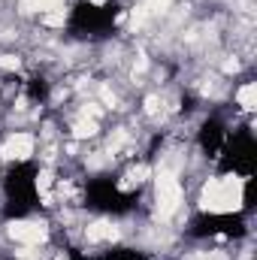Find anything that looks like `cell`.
Instances as JSON below:
<instances>
[{"label": "cell", "instance_id": "6da1fadb", "mask_svg": "<svg viewBox=\"0 0 257 260\" xmlns=\"http://www.w3.org/2000/svg\"><path fill=\"white\" fill-rule=\"evenodd\" d=\"M0 212L9 221H21L40 209V167L27 157L6 167L0 179Z\"/></svg>", "mask_w": 257, "mask_h": 260}, {"label": "cell", "instance_id": "7a4b0ae2", "mask_svg": "<svg viewBox=\"0 0 257 260\" xmlns=\"http://www.w3.org/2000/svg\"><path fill=\"white\" fill-rule=\"evenodd\" d=\"M121 3L118 0H76L70 18H67V30L76 40L85 43H97L112 37V30L121 21Z\"/></svg>", "mask_w": 257, "mask_h": 260}, {"label": "cell", "instance_id": "3957f363", "mask_svg": "<svg viewBox=\"0 0 257 260\" xmlns=\"http://www.w3.org/2000/svg\"><path fill=\"white\" fill-rule=\"evenodd\" d=\"M218 173L221 176H236V179H251L257 164V142L251 130H230L221 154H218Z\"/></svg>", "mask_w": 257, "mask_h": 260}, {"label": "cell", "instance_id": "277c9868", "mask_svg": "<svg viewBox=\"0 0 257 260\" xmlns=\"http://www.w3.org/2000/svg\"><path fill=\"white\" fill-rule=\"evenodd\" d=\"M248 233V221L242 212H230V209H209L203 215H197L188 224V236L194 239H239Z\"/></svg>", "mask_w": 257, "mask_h": 260}, {"label": "cell", "instance_id": "5b68a950", "mask_svg": "<svg viewBox=\"0 0 257 260\" xmlns=\"http://www.w3.org/2000/svg\"><path fill=\"white\" fill-rule=\"evenodd\" d=\"M227 136H230V127H227L218 115L203 118L200 127H197V148H200V154H203L206 160H218V154H221Z\"/></svg>", "mask_w": 257, "mask_h": 260}, {"label": "cell", "instance_id": "8992f818", "mask_svg": "<svg viewBox=\"0 0 257 260\" xmlns=\"http://www.w3.org/2000/svg\"><path fill=\"white\" fill-rule=\"evenodd\" d=\"M91 260H151L145 251H139V248H130V245H115V248H106L103 254H97V257Z\"/></svg>", "mask_w": 257, "mask_h": 260}]
</instances>
